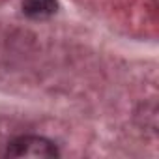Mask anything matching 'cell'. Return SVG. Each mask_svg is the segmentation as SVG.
<instances>
[{"label":"cell","mask_w":159,"mask_h":159,"mask_svg":"<svg viewBox=\"0 0 159 159\" xmlns=\"http://www.w3.org/2000/svg\"><path fill=\"white\" fill-rule=\"evenodd\" d=\"M6 153L10 157H58L54 142L38 135H26L11 140Z\"/></svg>","instance_id":"obj_1"},{"label":"cell","mask_w":159,"mask_h":159,"mask_svg":"<svg viewBox=\"0 0 159 159\" xmlns=\"http://www.w3.org/2000/svg\"><path fill=\"white\" fill-rule=\"evenodd\" d=\"M58 10L56 0H23V13L28 19L41 21L54 15Z\"/></svg>","instance_id":"obj_2"}]
</instances>
